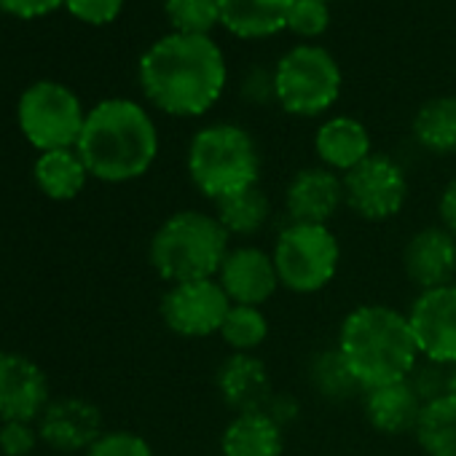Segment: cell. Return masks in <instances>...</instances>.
<instances>
[{"mask_svg": "<svg viewBox=\"0 0 456 456\" xmlns=\"http://www.w3.org/2000/svg\"><path fill=\"white\" fill-rule=\"evenodd\" d=\"M137 81L156 110L175 118H199L223 97L228 62L212 36L169 30L142 52Z\"/></svg>", "mask_w": 456, "mask_h": 456, "instance_id": "6da1fadb", "label": "cell"}, {"mask_svg": "<svg viewBox=\"0 0 456 456\" xmlns=\"http://www.w3.org/2000/svg\"><path fill=\"white\" fill-rule=\"evenodd\" d=\"M76 151L92 177L102 183H129L153 167L159 156V129L140 102L108 97L86 110Z\"/></svg>", "mask_w": 456, "mask_h": 456, "instance_id": "7a4b0ae2", "label": "cell"}, {"mask_svg": "<svg viewBox=\"0 0 456 456\" xmlns=\"http://www.w3.org/2000/svg\"><path fill=\"white\" fill-rule=\"evenodd\" d=\"M336 346L362 389L403 381L419 362L408 314L381 304L352 309L341 322Z\"/></svg>", "mask_w": 456, "mask_h": 456, "instance_id": "3957f363", "label": "cell"}, {"mask_svg": "<svg viewBox=\"0 0 456 456\" xmlns=\"http://www.w3.org/2000/svg\"><path fill=\"white\" fill-rule=\"evenodd\" d=\"M185 167L196 191L217 201L258 185L261 151L256 137L245 126L232 121H215L201 126L191 137Z\"/></svg>", "mask_w": 456, "mask_h": 456, "instance_id": "277c9868", "label": "cell"}, {"mask_svg": "<svg viewBox=\"0 0 456 456\" xmlns=\"http://www.w3.org/2000/svg\"><path fill=\"white\" fill-rule=\"evenodd\" d=\"M225 228L215 215L183 209L169 215L151 240L148 258L156 274L172 285L217 277L228 256Z\"/></svg>", "mask_w": 456, "mask_h": 456, "instance_id": "5b68a950", "label": "cell"}, {"mask_svg": "<svg viewBox=\"0 0 456 456\" xmlns=\"http://www.w3.org/2000/svg\"><path fill=\"white\" fill-rule=\"evenodd\" d=\"M274 70V100L277 105L298 118L325 116L341 97L344 73L330 49L320 44L290 46Z\"/></svg>", "mask_w": 456, "mask_h": 456, "instance_id": "8992f818", "label": "cell"}, {"mask_svg": "<svg viewBox=\"0 0 456 456\" xmlns=\"http://www.w3.org/2000/svg\"><path fill=\"white\" fill-rule=\"evenodd\" d=\"M274 266L280 285L309 296L328 288L338 272L341 248L328 225L288 223L274 242Z\"/></svg>", "mask_w": 456, "mask_h": 456, "instance_id": "52a82bcc", "label": "cell"}, {"mask_svg": "<svg viewBox=\"0 0 456 456\" xmlns=\"http://www.w3.org/2000/svg\"><path fill=\"white\" fill-rule=\"evenodd\" d=\"M17 121L25 140L44 153L76 148L86 121V110L70 86L60 81H36L20 97Z\"/></svg>", "mask_w": 456, "mask_h": 456, "instance_id": "ba28073f", "label": "cell"}, {"mask_svg": "<svg viewBox=\"0 0 456 456\" xmlns=\"http://www.w3.org/2000/svg\"><path fill=\"white\" fill-rule=\"evenodd\" d=\"M346 207L365 220L381 223L395 217L408 199L405 169L384 153H370L362 164L344 175Z\"/></svg>", "mask_w": 456, "mask_h": 456, "instance_id": "9c48e42d", "label": "cell"}, {"mask_svg": "<svg viewBox=\"0 0 456 456\" xmlns=\"http://www.w3.org/2000/svg\"><path fill=\"white\" fill-rule=\"evenodd\" d=\"M228 309L232 301L215 277L169 285L161 298L164 325L183 338H207L220 333Z\"/></svg>", "mask_w": 456, "mask_h": 456, "instance_id": "30bf717a", "label": "cell"}, {"mask_svg": "<svg viewBox=\"0 0 456 456\" xmlns=\"http://www.w3.org/2000/svg\"><path fill=\"white\" fill-rule=\"evenodd\" d=\"M408 322L424 360L456 365V285L421 290L411 304Z\"/></svg>", "mask_w": 456, "mask_h": 456, "instance_id": "8fae6325", "label": "cell"}, {"mask_svg": "<svg viewBox=\"0 0 456 456\" xmlns=\"http://www.w3.org/2000/svg\"><path fill=\"white\" fill-rule=\"evenodd\" d=\"M52 403L44 368L20 352H0V421H38Z\"/></svg>", "mask_w": 456, "mask_h": 456, "instance_id": "7c38bea8", "label": "cell"}, {"mask_svg": "<svg viewBox=\"0 0 456 456\" xmlns=\"http://www.w3.org/2000/svg\"><path fill=\"white\" fill-rule=\"evenodd\" d=\"M36 424L41 440L60 453H86L105 432L100 408L84 397L52 400Z\"/></svg>", "mask_w": 456, "mask_h": 456, "instance_id": "4fadbf2b", "label": "cell"}, {"mask_svg": "<svg viewBox=\"0 0 456 456\" xmlns=\"http://www.w3.org/2000/svg\"><path fill=\"white\" fill-rule=\"evenodd\" d=\"M341 204H346L344 177L328 167H306L296 172L285 191V209L290 223L328 225Z\"/></svg>", "mask_w": 456, "mask_h": 456, "instance_id": "5bb4252c", "label": "cell"}, {"mask_svg": "<svg viewBox=\"0 0 456 456\" xmlns=\"http://www.w3.org/2000/svg\"><path fill=\"white\" fill-rule=\"evenodd\" d=\"M220 288L225 290L232 304H245V306H261L266 304L277 288V266L269 253L261 248H237L228 250L217 277Z\"/></svg>", "mask_w": 456, "mask_h": 456, "instance_id": "9a60e30c", "label": "cell"}, {"mask_svg": "<svg viewBox=\"0 0 456 456\" xmlns=\"http://www.w3.org/2000/svg\"><path fill=\"white\" fill-rule=\"evenodd\" d=\"M405 277L419 290H435L453 285L456 277V237L440 225L416 232L403 250Z\"/></svg>", "mask_w": 456, "mask_h": 456, "instance_id": "2e32d148", "label": "cell"}, {"mask_svg": "<svg viewBox=\"0 0 456 456\" xmlns=\"http://www.w3.org/2000/svg\"><path fill=\"white\" fill-rule=\"evenodd\" d=\"M217 392L228 408L237 413H250V411H266L272 400V379L256 354H232L223 360L217 368Z\"/></svg>", "mask_w": 456, "mask_h": 456, "instance_id": "e0dca14e", "label": "cell"}, {"mask_svg": "<svg viewBox=\"0 0 456 456\" xmlns=\"http://www.w3.org/2000/svg\"><path fill=\"white\" fill-rule=\"evenodd\" d=\"M368 126L354 116H330L317 126L314 153L322 167L338 172L341 177L362 164L373 151Z\"/></svg>", "mask_w": 456, "mask_h": 456, "instance_id": "ac0fdd59", "label": "cell"}, {"mask_svg": "<svg viewBox=\"0 0 456 456\" xmlns=\"http://www.w3.org/2000/svg\"><path fill=\"white\" fill-rule=\"evenodd\" d=\"M421 408H424V403L419 400V395L413 392L408 379L362 389L365 419L373 429H379L384 435L413 432L419 424Z\"/></svg>", "mask_w": 456, "mask_h": 456, "instance_id": "d6986e66", "label": "cell"}, {"mask_svg": "<svg viewBox=\"0 0 456 456\" xmlns=\"http://www.w3.org/2000/svg\"><path fill=\"white\" fill-rule=\"evenodd\" d=\"M293 0H220V28L240 41H266L285 30Z\"/></svg>", "mask_w": 456, "mask_h": 456, "instance_id": "ffe728a7", "label": "cell"}, {"mask_svg": "<svg viewBox=\"0 0 456 456\" xmlns=\"http://www.w3.org/2000/svg\"><path fill=\"white\" fill-rule=\"evenodd\" d=\"M282 427L266 411L237 413L220 435L223 456H282Z\"/></svg>", "mask_w": 456, "mask_h": 456, "instance_id": "44dd1931", "label": "cell"}, {"mask_svg": "<svg viewBox=\"0 0 456 456\" xmlns=\"http://www.w3.org/2000/svg\"><path fill=\"white\" fill-rule=\"evenodd\" d=\"M33 177L41 193L49 196L52 201H70L84 191L92 175L76 148H60V151H44L36 159Z\"/></svg>", "mask_w": 456, "mask_h": 456, "instance_id": "7402d4cb", "label": "cell"}, {"mask_svg": "<svg viewBox=\"0 0 456 456\" xmlns=\"http://www.w3.org/2000/svg\"><path fill=\"white\" fill-rule=\"evenodd\" d=\"M411 132L413 140L435 156L456 153V97L443 94L427 100L416 110L411 121Z\"/></svg>", "mask_w": 456, "mask_h": 456, "instance_id": "603a6c76", "label": "cell"}, {"mask_svg": "<svg viewBox=\"0 0 456 456\" xmlns=\"http://www.w3.org/2000/svg\"><path fill=\"white\" fill-rule=\"evenodd\" d=\"M215 217L228 237H256L272 217V204L264 188L253 185L215 201Z\"/></svg>", "mask_w": 456, "mask_h": 456, "instance_id": "cb8c5ba5", "label": "cell"}, {"mask_svg": "<svg viewBox=\"0 0 456 456\" xmlns=\"http://www.w3.org/2000/svg\"><path fill=\"white\" fill-rule=\"evenodd\" d=\"M413 432L427 456H456V397L424 403Z\"/></svg>", "mask_w": 456, "mask_h": 456, "instance_id": "d4e9b609", "label": "cell"}, {"mask_svg": "<svg viewBox=\"0 0 456 456\" xmlns=\"http://www.w3.org/2000/svg\"><path fill=\"white\" fill-rule=\"evenodd\" d=\"M309 381H312V387H314V392L320 397L333 400V403L349 400V397H354V395L362 392L360 381L354 379L352 368L341 357L338 346L320 349L312 357V362H309Z\"/></svg>", "mask_w": 456, "mask_h": 456, "instance_id": "484cf974", "label": "cell"}, {"mask_svg": "<svg viewBox=\"0 0 456 456\" xmlns=\"http://www.w3.org/2000/svg\"><path fill=\"white\" fill-rule=\"evenodd\" d=\"M269 336V320L261 312V306H245V304H232L228 309L220 338L232 346L234 354H253Z\"/></svg>", "mask_w": 456, "mask_h": 456, "instance_id": "4316f807", "label": "cell"}, {"mask_svg": "<svg viewBox=\"0 0 456 456\" xmlns=\"http://www.w3.org/2000/svg\"><path fill=\"white\" fill-rule=\"evenodd\" d=\"M169 30L188 36H212L220 28V0H164Z\"/></svg>", "mask_w": 456, "mask_h": 456, "instance_id": "83f0119b", "label": "cell"}, {"mask_svg": "<svg viewBox=\"0 0 456 456\" xmlns=\"http://www.w3.org/2000/svg\"><path fill=\"white\" fill-rule=\"evenodd\" d=\"M330 28V0H293L285 30L301 44H317Z\"/></svg>", "mask_w": 456, "mask_h": 456, "instance_id": "f1b7e54d", "label": "cell"}, {"mask_svg": "<svg viewBox=\"0 0 456 456\" xmlns=\"http://www.w3.org/2000/svg\"><path fill=\"white\" fill-rule=\"evenodd\" d=\"M408 384L413 387V392L419 395L421 403H432L440 400L445 395H451V368L424 360L421 365L416 362V368L408 376Z\"/></svg>", "mask_w": 456, "mask_h": 456, "instance_id": "f546056e", "label": "cell"}, {"mask_svg": "<svg viewBox=\"0 0 456 456\" xmlns=\"http://www.w3.org/2000/svg\"><path fill=\"white\" fill-rule=\"evenodd\" d=\"M84 456H153V448L137 432L110 429V432H102L100 440Z\"/></svg>", "mask_w": 456, "mask_h": 456, "instance_id": "4dcf8cb0", "label": "cell"}, {"mask_svg": "<svg viewBox=\"0 0 456 456\" xmlns=\"http://www.w3.org/2000/svg\"><path fill=\"white\" fill-rule=\"evenodd\" d=\"M41 443L36 421H0V453L4 456H33Z\"/></svg>", "mask_w": 456, "mask_h": 456, "instance_id": "1f68e13d", "label": "cell"}, {"mask_svg": "<svg viewBox=\"0 0 456 456\" xmlns=\"http://www.w3.org/2000/svg\"><path fill=\"white\" fill-rule=\"evenodd\" d=\"M65 9L86 25H110L124 12V0H65Z\"/></svg>", "mask_w": 456, "mask_h": 456, "instance_id": "d6a6232c", "label": "cell"}, {"mask_svg": "<svg viewBox=\"0 0 456 456\" xmlns=\"http://www.w3.org/2000/svg\"><path fill=\"white\" fill-rule=\"evenodd\" d=\"M242 97L253 105H269L274 100V70L269 68H250L242 78Z\"/></svg>", "mask_w": 456, "mask_h": 456, "instance_id": "836d02e7", "label": "cell"}, {"mask_svg": "<svg viewBox=\"0 0 456 456\" xmlns=\"http://www.w3.org/2000/svg\"><path fill=\"white\" fill-rule=\"evenodd\" d=\"M60 6H65V0H0V12L17 20H41Z\"/></svg>", "mask_w": 456, "mask_h": 456, "instance_id": "e575fe53", "label": "cell"}, {"mask_svg": "<svg viewBox=\"0 0 456 456\" xmlns=\"http://www.w3.org/2000/svg\"><path fill=\"white\" fill-rule=\"evenodd\" d=\"M266 413L285 429L290 421H296V416H298V400L293 397V395H288V392H282V395H272V400H269V405H266Z\"/></svg>", "mask_w": 456, "mask_h": 456, "instance_id": "d590c367", "label": "cell"}, {"mask_svg": "<svg viewBox=\"0 0 456 456\" xmlns=\"http://www.w3.org/2000/svg\"><path fill=\"white\" fill-rule=\"evenodd\" d=\"M437 215L445 232L456 237V177L443 188L440 201H437Z\"/></svg>", "mask_w": 456, "mask_h": 456, "instance_id": "8d00e7d4", "label": "cell"}, {"mask_svg": "<svg viewBox=\"0 0 456 456\" xmlns=\"http://www.w3.org/2000/svg\"><path fill=\"white\" fill-rule=\"evenodd\" d=\"M451 395L456 397V365H451Z\"/></svg>", "mask_w": 456, "mask_h": 456, "instance_id": "74e56055", "label": "cell"}]
</instances>
